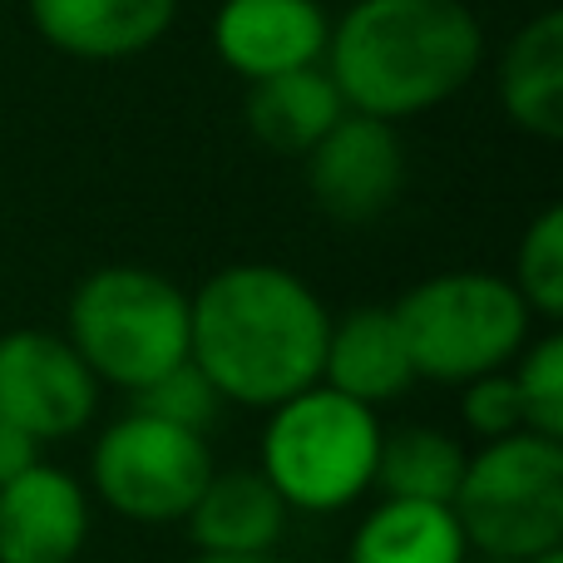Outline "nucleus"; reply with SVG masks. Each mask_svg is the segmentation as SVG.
I'll list each match as a JSON object with an SVG mask.
<instances>
[{"instance_id":"nucleus-1","label":"nucleus","mask_w":563,"mask_h":563,"mask_svg":"<svg viewBox=\"0 0 563 563\" xmlns=\"http://www.w3.org/2000/svg\"><path fill=\"white\" fill-rule=\"evenodd\" d=\"M331 317L297 273L223 267L188 297V361L223 400L273 410L321 380Z\"/></svg>"},{"instance_id":"nucleus-2","label":"nucleus","mask_w":563,"mask_h":563,"mask_svg":"<svg viewBox=\"0 0 563 563\" xmlns=\"http://www.w3.org/2000/svg\"><path fill=\"white\" fill-rule=\"evenodd\" d=\"M485 30L465 0H356L331 25L327 75L351 114L400 124L475 79Z\"/></svg>"},{"instance_id":"nucleus-25","label":"nucleus","mask_w":563,"mask_h":563,"mask_svg":"<svg viewBox=\"0 0 563 563\" xmlns=\"http://www.w3.org/2000/svg\"><path fill=\"white\" fill-rule=\"evenodd\" d=\"M525 563H563V549H549V554H539V559H525Z\"/></svg>"},{"instance_id":"nucleus-9","label":"nucleus","mask_w":563,"mask_h":563,"mask_svg":"<svg viewBox=\"0 0 563 563\" xmlns=\"http://www.w3.org/2000/svg\"><path fill=\"white\" fill-rule=\"evenodd\" d=\"M406 184L396 124L366 114H341L336 129L307 154L311 203L336 223H376Z\"/></svg>"},{"instance_id":"nucleus-16","label":"nucleus","mask_w":563,"mask_h":563,"mask_svg":"<svg viewBox=\"0 0 563 563\" xmlns=\"http://www.w3.org/2000/svg\"><path fill=\"white\" fill-rule=\"evenodd\" d=\"M505 114L534 139H563V15H534L499 59Z\"/></svg>"},{"instance_id":"nucleus-24","label":"nucleus","mask_w":563,"mask_h":563,"mask_svg":"<svg viewBox=\"0 0 563 563\" xmlns=\"http://www.w3.org/2000/svg\"><path fill=\"white\" fill-rule=\"evenodd\" d=\"M188 563H277L273 554H194Z\"/></svg>"},{"instance_id":"nucleus-22","label":"nucleus","mask_w":563,"mask_h":563,"mask_svg":"<svg viewBox=\"0 0 563 563\" xmlns=\"http://www.w3.org/2000/svg\"><path fill=\"white\" fill-rule=\"evenodd\" d=\"M460 416L465 426L475 430L479 440H505V435H519L525 430V406H519V386L509 371H489V376L470 380L465 386V400H460Z\"/></svg>"},{"instance_id":"nucleus-23","label":"nucleus","mask_w":563,"mask_h":563,"mask_svg":"<svg viewBox=\"0 0 563 563\" xmlns=\"http://www.w3.org/2000/svg\"><path fill=\"white\" fill-rule=\"evenodd\" d=\"M30 465H40V440L25 435L15 420L0 416V485H10L15 475H25Z\"/></svg>"},{"instance_id":"nucleus-12","label":"nucleus","mask_w":563,"mask_h":563,"mask_svg":"<svg viewBox=\"0 0 563 563\" xmlns=\"http://www.w3.org/2000/svg\"><path fill=\"white\" fill-rule=\"evenodd\" d=\"M40 40L75 59H129L154 49L178 0H25Z\"/></svg>"},{"instance_id":"nucleus-10","label":"nucleus","mask_w":563,"mask_h":563,"mask_svg":"<svg viewBox=\"0 0 563 563\" xmlns=\"http://www.w3.org/2000/svg\"><path fill=\"white\" fill-rule=\"evenodd\" d=\"M331 20L317 0H223L213 20V45L247 85L321 65Z\"/></svg>"},{"instance_id":"nucleus-3","label":"nucleus","mask_w":563,"mask_h":563,"mask_svg":"<svg viewBox=\"0 0 563 563\" xmlns=\"http://www.w3.org/2000/svg\"><path fill=\"white\" fill-rule=\"evenodd\" d=\"M390 311L406 336L416 380H440V386H470L489 371H505L529 346V321H534L515 282L489 273L426 277Z\"/></svg>"},{"instance_id":"nucleus-17","label":"nucleus","mask_w":563,"mask_h":563,"mask_svg":"<svg viewBox=\"0 0 563 563\" xmlns=\"http://www.w3.org/2000/svg\"><path fill=\"white\" fill-rule=\"evenodd\" d=\"M465 554L455 509L416 499H380L346 544V563H465Z\"/></svg>"},{"instance_id":"nucleus-19","label":"nucleus","mask_w":563,"mask_h":563,"mask_svg":"<svg viewBox=\"0 0 563 563\" xmlns=\"http://www.w3.org/2000/svg\"><path fill=\"white\" fill-rule=\"evenodd\" d=\"M515 291L544 321L563 317V208H544L529 223L515 257Z\"/></svg>"},{"instance_id":"nucleus-21","label":"nucleus","mask_w":563,"mask_h":563,"mask_svg":"<svg viewBox=\"0 0 563 563\" xmlns=\"http://www.w3.org/2000/svg\"><path fill=\"white\" fill-rule=\"evenodd\" d=\"M218 406H223V396L208 386V376L194 361H184V366L164 371L158 380H148L144 390H134V410H144V416H154V420H168V426H184V430H194V435H203V430L213 426Z\"/></svg>"},{"instance_id":"nucleus-11","label":"nucleus","mask_w":563,"mask_h":563,"mask_svg":"<svg viewBox=\"0 0 563 563\" xmlns=\"http://www.w3.org/2000/svg\"><path fill=\"white\" fill-rule=\"evenodd\" d=\"M89 544V495L69 470L30 465L0 485V563H75Z\"/></svg>"},{"instance_id":"nucleus-14","label":"nucleus","mask_w":563,"mask_h":563,"mask_svg":"<svg viewBox=\"0 0 563 563\" xmlns=\"http://www.w3.org/2000/svg\"><path fill=\"white\" fill-rule=\"evenodd\" d=\"M184 525L194 554H273L287 529V505L263 470H228L208 479Z\"/></svg>"},{"instance_id":"nucleus-8","label":"nucleus","mask_w":563,"mask_h":563,"mask_svg":"<svg viewBox=\"0 0 563 563\" xmlns=\"http://www.w3.org/2000/svg\"><path fill=\"white\" fill-rule=\"evenodd\" d=\"M99 406V380L65 336L20 327L0 336V416L25 435L69 440L89 426Z\"/></svg>"},{"instance_id":"nucleus-7","label":"nucleus","mask_w":563,"mask_h":563,"mask_svg":"<svg viewBox=\"0 0 563 563\" xmlns=\"http://www.w3.org/2000/svg\"><path fill=\"white\" fill-rule=\"evenodd\" d=\"M213 450L203 435L184 426L154 420L144 410L119 416L104 435L95 440L89 455V485L114 509L119 519L134 525H174L188 519L194 499L213 479Z\"/></svg>"},{"instance_id":"nucleus-13","label":"nucleus","mask_w":563,"mask_h":563,"mask_svg":"<svg viewBox=\"0 0 563 563\" xmlns=\"http://www.w3.org/2000/svg\"><path fill=\"white\" fill-rule=\"evenodd\" d=\"M321 386L366 410L406 396L416 386V366H410L406 336L396 327V311L356 307L341 321H331L327 356H321Z\"/></svg>"},{"instance_id":"nucleus-20","label":"nucleus","mask_w":563,"mask_h":563,"mask_svg":"<svg viewBox=\"0 0 563 563\" xmlns=\"http://www.w3.org/2000/svg\"><path fill=\"white\" fill-rule=\"evenodd\" d=\"M515 361L519 366L509 376L519 386L525 430H534L544 440H563V336L549 331V336L529 341Z\"/></svg>"},{"instance_id":"nucleus-18","label":"nucleus","mask_w":563,"mask_h":563,"mask_svg":"<svg viewBox=\"0 0 563 563\" xmlns=\"http://www.w3.org/2000/svg\"><path fill=\"white\" fill-rule=\"evenodd\" d=\"M465 445L445 430L430 426H406L380 435L376 455V479L380 499H416V505H455V489L465 479Z\"/></svg>"},{"instance_id":"nucleus-6","label":"nucleus","mask_w":563,"mask_h":563,"mask_svg":"<svg viewBox=\"0 0 563 563\" xmlns=\"http://www.w3.org/2000/svg\"><path fill=\"white\" fill-rule=\"evenodd\" d=\"M450 509L465 544L499 563L563 549V440H544L534 430L489 440L479 455H470Z\"/></svg>"},{"instance_id":"nucleus-15","label":"nucleus","mask_w":563,"mask_h":563,"mask_svg":"<svg viewBox=\"0 0 563 563\" xmlns=\"http://www.w3.org/2000/svg\"><path fill=\"white\" fill-rule=\"evenodd\" d=\"M341 114H351V109L341 104L336 85H331V75L321 65L257 79V85H247V104H243L253 139L267 154L282 158H307L336 129Z\"/></svg>"},{"instance_id":"nucleus-4","label":"nucleus","mask_w":563,"mask_h":563,"mask_svg":"<svg viewBox=\"0 0 563 563\" xmlns=\"http://www.w3.org/2000/svg\"><path fill=\"white\" fill-rule=\"evenodd\" d=\"M65 341L95 380L134 396L188 361V297L154 267H99L69 297Z\"/></svg>"},{"instance_id":"nucleus-5","label":"nucleus","mask_w":563,"mask_h":563,"mask_svg":"<svg viewBox=\"0 0 563 563\" xmlns=\"http://www.w3.org/2000/svg\"><path fill=\"white\" fill-rule=\"evenodd\" d=\"M376 410L336 396L317 380L301 396L282 400L263 430V479L301 515H336L356 505L376 479L380 455Z\"/></svg>"}]
</instances>
